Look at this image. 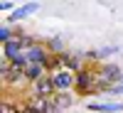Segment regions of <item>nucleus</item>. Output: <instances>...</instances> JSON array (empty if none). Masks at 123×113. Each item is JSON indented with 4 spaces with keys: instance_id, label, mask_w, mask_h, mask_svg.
Returning <instances> with one entry per match:
<instances>
[{
    "instance_id": "f257e3e1",
    "label": "nucleus",
    "mask_w": 123,
    "mask_h": 113,
    "mask_svg": "<svg viewBox=\"0 0 123 113\" xmlns=\"http://www.w3.org/2000/svg\"><path fill=\"white\" fill-rule=\"evenodd\" d=\"M52 84H54V89L59 91V94H64V91H69L71 86H76V76L71 74V71H54L52 74Z\"/></svg>"
},
{
    "instance_id": "f03ea898",
    "label": "nucleus",
    "mask_w": 123,
    "mask_h": 113,
    "mask_svg": "<svg viewBox=\"0 0 123 113\" xmlns=\"http://www.w3.org/2000/svg\"><path fill=\"white\" fill-rule=\"evenodd\" d=\"M96 79H98V84H116L118 79H123V71L116 64H104L101 71L96 74Z\"/></svg>"
},
{
    "instance_id": "7ed1b4c3",
    "label": "nucleus",
    "mask_w": 123,
    "mask_h": 113,
    "mask_svg": "<svg viewBox=\"0 0 123 113\" xmlns=\"http://www.w3.org/2000/svg\"><path fill=\"white\" fill-rule=\"evenodd\" d=\"M54 84H52V76H44V79H39V81H35L32 84V94L37 96V98H49L54 94Z\"/></svg>"
},
{
    "instance_id": "20e7f679",
    "label": "nucleus",
    "mask_w": 123,
    "mask_h": 113,
    "mask_svg": "<svg viewBox=\"0 0 123 113\" xmlns=\"http://www.w3.org/2000/svg\"><path fill=\"white\" fill-rule=\"evenodd\" d=\"M94 81H96V74H94V71H84V69H81L79 74H76V89H79V91H89Z\"/></svg>"
},
{
    "instance_id": "39448f33",
    "label": "nucleus",
    "mask_w": 123,
    "mask_h": 113,
    "mask_svg": "<svg viewBox=\"0 0 123 113\" xmlns=\"http://www.w3.org/2000/svg\"><path fill=\"white\" fill-rule=\"evenodd\" d=\"M25 76L27 81H39V79H44V64H27L25 66Z\"/></svg>"
},
{
    "instance_id": "423d86ee",
    "label": "nucleus",
    "mask_w": 123,
    "mask_h": 113,
    "mask_svg": "<svg viewBox=\"0 0 123 113\" xmlns=\"http://www.w3.org/2000/svg\"><path fill=\"white\" fill-rule=\"evenodd\" d=\"M37 7H39L37 3H27V5H22V7H17L15 12H10V20H22V17H27V15H32Z\"/></svg>"
},
{
    "instance_id": "0eeeda50",
    "label": "nucleus",
    "mask_w": 123,
    "mask_h": 113,
    "mask_svg": "<svg viewBox=\"0 0 123 113\" xmlns=\"http://www.w3.org/2000/svg\"><path fill=\"white\" fill-rule=\"evenodd\" d=\"M27 106L32 108L35 113H47V111H49V106H52V103H49L47 98H37V96H32V98H30V103H27Z\"/></svg>"
},
{
    "instance_id": "6e6552de",
    "label": "nucleus",
    "mask_w": 123,
    "mask_h": 113,
    "mask_svg": "<svg viewBox=\"0 0 123 113\" xmlns=\"http://www.w3.org/2000/svg\"><path fill=\"white\" fill-rule=\"evenodd\" d=\"M89 108L101 113H116V111H123V103H89Z\"/></svg>"
},
{
    "instance_id": "1a4fd4ad",
    "label": "nucleus",
    "mask_w": 123,
    "mask_h": 113,
    "mask_svg": "<svg viewBox=\"0 0 123 113\" xmlns=\"http://www.w3.org/2000/svg\"><path fill=\"white\" fill-rule=\"evenodd\" d=\"M62 64H64L69 71H76V74H79V71H81V64H79V59L76 57H69V54H62Z\"/></svg>"
},
{
    "instance_id": "9d476101",
    "label": "nucleus",
    "mask_w": 123,
    "mask_h": 113,
    "mask_svg": "<svg viewBox=\"0 0 123 113\" xmlns=\"http://www.w3.org/2000/svg\"><path fill=\"white\" fill-rule=\"evenodd\" d=\"M62 64V57H57V54H49L47 57V61H44V69H57Z\"/></svg>"
},
{
    "instance_id": "9b49d317",
    "label": "nucleus",
    "mask_w": 123,
    "mask_h": 113,
    "mask_svg": "<svg viewBox=\"0 0 123 113\" xmlns=\"http://www.w3.org/2000/svg\"><path fill=\"white\" fill-rule=\"evenodd\" d=\"M69 103H71V98H69V96H67V94H59V96H57V98H54V106H59V108H62V111H64V108H67V106H69Z\"/></svg>"
},
{
    "instance_id": "f8f14e48",
    "label": "nucleus",
    "mask_w": 123,
    "mask_h": 113,
    "mask_svg": "<svg viewBox=\"0 0 123 113\" xmlns=\"http://www.w3.org/2000/svg\"><path fill=\"white\" fill-rule=\"evenodd\" d=\"M0 113H22V108H17L12 101H5L3 108H0Z\"/></svg>"
},
{
    "instance_id": "ddd939ff",
    "label": "nucleus",
    "mask_w": 123,
    "mask_h": 113,
    "mask_svg": "<svg viewBox=\"0 0 123 113\" xmlns=\"http://www.w3.org/2000/svg\"><path fill=\"white\" fill-rule=\"evenodd\" d=\"M113 52H116V47H108V49H98V52H89V57L91 59H98V57H108Z\"/></svg>"
},
{
    "instance_id": "4468645a",
    "label": "nucleus",
    "mask_w": 123,
    "mask_h": 113,
    "mask_svg": "<svg viewBox=\"0 0 123 113\" xmlns=\"http://www.w3.org/2000/svg\"><path fill=\"white\" fill-rule=\"evenodd\" d=\"M12 5H15V3H10V0H3V3H0V10H5V12H15Z\"/></svg>"
},
{
    "instance_id": "2eb2a0df",
    "label": "nucleus",
    "mask_w": 123,
    "mask_h": 113,
    "mask_svg": "<svg viewBox=\"0 0 123 113\" xmlns=\"http://www.w3.org/2000/svg\"><path fill=\"white\" fill-rule=\"evenodd\" d=\"M49 49H52V52H62V39H52V42H49Z\"/></svg>"
},
{
    "instance_id": "dca6fc26",
    "label": "nucleus",
    "mask_w": 123,
    "mask_h": 113,
    "mask_svg": "<svg viewBox=\"0 0 123 113\" xmlns=\"http://www.w3.org/2000/svg\"><path fill=\"white\" fill-rule=\"evenodd\" d=\"M106 91H108V94H123V86H108Z\"/></svg>"
},
{
    "instance_id": "f3484780",
    "label": "nucleus",
    "mask_w": 123,
    "mask_h": 113,
    "mask_svg": "<svg viewBox=\"0 0 123 113\" xmlns=\"http://www.w3.org/2000/svg\"><path fill=\"white\" fill-rule=\"evenodd\" d=\"M47 113H62V108H59V106H54V103H52V106H49V111H47Z\"/></svg>"
},
{
    "instance_id": "a211bd4d",
    "label": "nucleus",
    "mask_w": 123,
    "mask_h": 113,
    "mask_svg": "<svg viewBox=\"0 0 123 113\" xmlns=\"http://www.w3.org/2000/svg\"><path fill=\"white\" fill-rule=\"evenodd\" d=\"M22 113H35V111L30 108V106H25V108H22Z\"/></svg>"
}]
</instances>
